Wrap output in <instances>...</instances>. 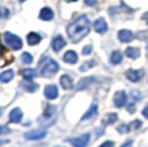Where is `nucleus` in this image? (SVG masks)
<instances>
[{"mask_svg":"<svg viewBox=\"0 0 148 147\" xmlns=\"http://www.w3.org/2000/svg\"><path fill=\"white\" fill-rule=\"evenodd\" d=\"M66 31L71 41H73V43H77L81 39H84L90 31V21L88 16H80L79 18H76L72 23L67 26Z\"/></svg>","mask_w":148,"mask_h":147,"instance_id":"f257e3e1","label":"nucleus"},{"mask_svg":"<svg viewBox=\"0 0 148 147\" xmlns=\"http://www.w3.org/2000/svg\"><path fill=\"white\" fill-rule=\"evenodd\" d=\"M39 66H40V75L42 78H52L53 75H56L59 70V66L56 61L50 58L44 57L39 62Z\"/></svg>","mask_w":148,"mask_h":147,"instance_id":"f03ea898","label":"nucleus"},{"mask_svg":"<svg viewBox=\"0 0 148 147\" xmlns=\"http://www.w3.org/2000/svg\"><path fill=\"white\" fill-rule=\"evenodd\" d=\"M4 40L7 45L13 50H18L22 48V40L17 35H14L12 32H5L4 34Z\"/></svg>","mask_w":148,"mask_h":147,"instance_id":"7ed1b4c3","label":"nucleus"},{"mask_svg":"<svg viewBox=\"0 0 148 147\" xmlns=\"http://www.w3.org/2000/svg\"><path fill=\"white\" fill-rule=\"evenodd\" d=\"M68 141H70L73 147H86L90 142V133H85V134L80 135V137L71 138Z\"/></svg>","mask_w":148,"mask_h":147,"instance_id":"20e7f679","label":"nucleus"},{"mask_svg":"<svg viewBox=\"0 0 148 147\" xmlns=\"http://www.w3.org/2000/svg\"><path fill=\"white\" fill-rule=\"evenodd\" d=\"M47 129H34L27 133H25V138L30 141H40L47 135Z\"/></svg>","mask_w":148,"mask_h":147,"instance_id":"39448f33","label":"nucleus"},{"mask_svg":"<svg viewBox=\"0 0 148 147\" xmlns=\"http://www.w3.org/2000/svg\"><path fill=\"white\" fill-rule=\"evenodd\" d=\"M126 101H127V97L124 90H119V92H116L115 95H113V103H115V106L119 107V109L124 107L125 104H126Z\"/></svg>","mask_w":148,"mask_h":147,"instance_id":"423d86ee","label":"nucleus"},{"mask_svg":"<svg viewBox=\"0 0 148 147\" xmlns=\"http://www.w3.org/2000/svg\"><path fill=\"white\" fill-rule=\"evenodd\" d=\"M144 75L143 70H127L126 71V78L133 83H138Z\"/></svg>","mask_w":148,"mask_h":147,"instance_id":"0eeeda50","label":"nucleus"},{"mask_svg":"<svg viewBox=\"0 0 148 147\" xmlns=\"http://www.w3.org/2000/svg\"><path fill=\"white\" fill-rule=\"evenodd\" d=\"M93 26H94V30H95L98 34H106V32H107V30H108V26H107L106 19L102 18V17H101V18L97 19Z\"/></svg>","mask_w":148,"mask_h":147,"instance_id":"6e6552de","label":"nucleus"},{"mask_svg":"<svg viewBox=\"0 0 148 147\" xmlns=\"http://www.w3.org/2000/svg\"><path fill=\"white\" fill-rule=\"evenodd\" d=\"M117 36H119V40H120L121 43H129V41H132L133 39H134V34H133L130 30H120L117 34Z\"/></svg>","mask_w":148,"mask_h":147,"instance_id":"1a4fd4ad","label":"nucleus"},{"mask_svg":"<svg viewBox=\"0 0 148 147\" xmlns=\"http://www.w3.org/2000/svg\"><path fill=\"white\" fill-rule=\"evenodd\" d=\"M64 45H66V40H64L61 35L56 36L52 41V47H53L54 52H59V50H62L64 48Z\"/></svg>","mask_w":148,"mask_h":147,"instance_id":"9d476101","label":"nucleus"},{"mask_svg":"<svg viewBox=\"0 0 148 147\" xmlns=\"http://www.w3.org/2000/svg\"><path fill=\"white\" fill-rule=\"evenodd\" d=\"M44 94L48 100H56L58 95V88L56 85H47L44 89Z\"/></svg>","mask_w":148,"mask_h":147,"instance_id":"9b49d317","label":"nucleus"},{"mask_svg":"<svg viewBox=\"0 0 148 147\" xmlns=\"http://www.w3.org/2000/svg\"><path fill=\"white\" fill-rule=\"evenodd\" d=\"M53 17H54L53 10L48 7L42 8V9L40 10V14H39V18L42 19V21H52Z\"/></svg>","mask_w":148,"mask_h":147,"instance_id":"f8f14e48","label":"nucleus"},{"mask_svg":"<svg viewBox=\"0 0 148 147\" xmlns=\"http://www.w3.org/2000/svg\"><path fill=\"white\" fill-rule=\"evenodd\" d=\"M77 54H76V52H73V50H68V52L64 53L63 56V61L66 62V63H70V65H75L76 62H77Z\"/></svg>","mask_w":148,"mask_h":147,"instance_id":"ddd939ff","label":"nucleus"},{"mask_svg":"<svg viewBox=\"0 0 148 147\" xmlns=\"http://www.w3.org/2000/svg\"><path fill=\"white\" fill-rule=\"evenodd\" d=\"M9 119H10V121L12 123H19L21 121V119H22V111H21V109H18V107H16V109H13L12 111H10V114H9Z\"/></svg>","mask_w":148,"mask_h":147,"instance_id":"4468645a","label":"nucleus"},{"mask_svg":"<svg viewBox=\"0 0 148 147\" xmlns=\"http://www.w3.org/2000/svg\"><path fill=\"white\" fill-rule=\"evenodd\" d=\"M94 81V78H82L80 81L77 83V85H76V90H84L86 89L90 85V84Z\"/></svg>","mask_w":148,"mask_h":147,"instance_id":"2eb2a0df","label":"nucleus"},{"mask_svg":"<svg viewBox=\"0 0 148 147\" xmlns=\"http://www.w3.org/2000/svg\"><path fill=\"white\" fill-rule=\"evenodd\" d=\"M41 41V36L36 32H30L27 35V43L28 45H36Z\"/></svg>","mask_w":148,"mask_h":147,"instance_id":"dca6fc26","label":"nucleus"},{"mask_svg":"<svg viewBox=\"0 0 148 147\" xmlns=\"http://www.w3.org/2000/svg\"><path fill=\"white\" fill-rule=\"evenodd\" d=\"M61 85L64 89H71L73 87V81L68 75H63L61 76Z\"/></svg>","mask_w":148,"mask_h":147,"instance_id":"f3484780","label":"nucleus"},{"mask_svg":"<svg viewBox=\"0 0 148 147\" xmlns=\"http://www.w3.org/2000/svg\"><path fill=\"white\" fill-rule=\"evenodd\" d=\"M97 111H98V106H97L95 103L92 104V106H90V109L84 114V116H82L81 120H89V119H92L97 114Z\"/></svg>","mask_w":148,"mask_h":147,"instance_id":"a211bd4d","label":"nucleus"},{"mask_svg":"<svg viewBox=\"0 0 148 147\" xmlns=\"http://www.w3.org/2000/svg\"><path fill=\"white\" fill-rule=\"evenodd\" d=\"M13 76H14L13 70H7V71L0 74V81L1 83H8V81H10L13 79Z\"/></svg>","mask_w":148,"mask_h":147,"instance_id":"6ab92c4d","label":"nucleus"},{"mask_svg":"<svg viewBox=\"0 0 148 147\" xmlns=\"http://www.w3.org/2000/svg\"><path fill=\"white\" fill-rule=\"evenodd\" d=\"M125 54H126V57L129 58H138L139 54H140V52H139L138 48H134V47H129L126 50H125Z\"/></svg>","mask_w":148,"mask_h":147,"instance_id":"aec40b11","label":"nucleus"},{"mask_svg":"<svg viewBox=\"0 0 148 147\" xmlns=\"http://www.w3.org/2000/svg\"><path fill=\"white\" fill-rule=\"evenodd\" d=\"M111 63L112 65H119L120 62L122 61V54L121 52H119V50H115V52L111 54V58H110Z\"/></svg>","mask_w":148,"mask_h":147,"instance_id":"412c9836","label":"nucleus"},{"mask_svg":"<svg viewBox=\"0 0 148 147\" xmlns=\"http://www.w3.org/2000/svg\"><path fill=\"white\" fill-rule=\"evenodd\" d=\"M21 74L26 80H31V79H34L36 76V71L32 70V69H25V70H22Z\"/></svg>","mask_w":148,"mask_h":147,"instance_id":"4be33fe9","label":"nucleus"},{"mask_svg":"<svg viewBox=\"0 0 148 147\" xmlns=\"http://www.w3.org/2000/svg\"><path fill=\"white\" fill-rule=\"evenodd\" d=\"M22 85L25 87V89L27 90V92H35L36 89H38V84H35V83H27V81H23L22 83Z\"/></svg>","mask_w":148,"mask_h":147,"instance_id":"5701e85b","label":"nucleus"},{"mask_svg":"<svg viewBox=\"0 0 148 147\" xmlns=\"http://www.w3.org/2000/svg\"><path fill=\"white\" fill-rule=\"evenodd\" d=\"M116 120H117V115H116V114H108L107 116L104 117L103 123L104 124H113Z\"/></svg>","mask_w":148,"mask_h":147,"instance_id":"b1692460","label":"nucleus"},{"mask_svg":"<svg viewBox=\"0 0 148 147\" xmlns=\"http://www.w3.org/2000/svg\"><path fill=\"white\" fill-rule=\"evenodd\" d=\"M22 62H23L25 65H30V63H32V56L30 54V53H27V52H25L23 54H22Z\"/></svg>","mask_w":148,"mask_h":147,"instance_id":"393cba45","label":"nucleus"},{"mask_svg":"<svg viewBox=\"0 0 148 147\" xmlns=\"http://www.w3.org/2000/svg\"><path fill=\"white\" fill-rule=\"evenodd\" d=\"M94 66V61H86L85 63H82L80 66V71H88L89 69H92V67Z\"/></svg>","mask_w":148,"mask_h":147,"instance_id":"a878e982","label":"nucleus"},{"mask_svg":"<svg viewBox=\"0 0 148 147\" xmlns=\"http://www.w3.org/2000/svg\"><path fill=\"white\" fill-rule=\"evenodd\" d=\"M9 14L10 13H9V10H8V8H4L0 5V17H1V18H8Z\"/></svg>","mask_w":148,"mask_h":147,"instance_id":"bb28decb","label":"nucleus"},{"mask_svg":"<svg viewBox=\"0 0 148 147\" xmlns=\"http://www.w3.org/2000/svg\"><path fill=\"white\" fill-rule=\"evenodd\" d=\"M130 95H132V98H133V102H138V101L140 100V94H139L138 90H132Z\"/></svg>","mask_w":148,"mask_h":147,"instance_id":"cd10ccee","label":"nucleus"},{"mask_svg":"<svg viewBox=\"0 0 148 147\" xmlns=\"http://www.w3.org/2000/svg\"><path fill=\"white\" fill-rule=\"evenodd\" d=\"M117 132L119 133H129V125L126 124H121L117 126Z\"/></svg>","mask_w":148,"mask_h":147,"instance_id":"c85d7f7f","label":"nucleus"},{"mask_svg":"<svg viewBox=\"0 0 148 147\" xmlns=\"http://www.w3.org/2000/svg\"><path fill=\"white\" fill-rule=\"evenodd\" d=\"M89 53H92V47L86 45V47H84V49H82V54H89Z\"/></svg>","mask_w":148,"mask_h":147,"instance_id":"c756f323","label":"nucleus"},{"mask_svg":"<svg viewBox=\"0 0 148 147\" xmlns=\"http://www.w3.org/2000/svg\"><path fill=\"white\" fill-rule=\"evenodd\" d=\"M99 147H113V142H111V141H106V142H103Z\"/></svg>","mask_w":148,"mask_h":147,"instance_id":"7c9ffc66","label":"nucleus"},{"mask_svg":"<svg viewBox=\"0 0 148 147\" xmlns=\"http://www.w3.org/2000/svg\"><path fill=\"white\" fill-rule=\"evenodd\" d=\"M9 128H7V126H1L0 125V134H5V133H9Z\"/></svg>","mask_w":148,"mask_h":147,"instance_id":"2f4dec72","label":"nucleus"},{"mask_svg":"<svg viewBox=\"0 0 148 147\" xmlns=\"http://www.w3.org/2000/svg\"><path fill=\"white\" fill-rule=\"evenodd\" d=\"M140 125H142V121H139V120H135L134 123L132 124V126H133V128H134V129H135V128H139V126H140Z\"/></svg>","mask_w":148,"mask_h":147,"instance_id":"473e14b6","label":"nucleus"},{"mask_svg":"<svg viewBox=\"0 0 148 147\" xmlns=\"http://www.w3.org/2000/svg\"><path fill=\"white\" fill-rule=\"evenodd\" d=\"M95 3H97V0H85V5H89V7L94 5Z\"/></svg>","mask_w":148,"mask_h":147,"instance_id":"72a5a7b5","label":"nucleus"},{"mask_svg":"<svg viewBox=\"0 0 148 147\" xmlns=\"http://www.w3.org/2000/svg\"><path fill=\"white\" fill-rule=\"evenodd\" d=\"M121 147H133V141H126Z\"/></svg>","mask_w":148,"mask_h":147,"instance_id":"f704fd0d","label":"nucleus"},{"mask_svg":"<svg viewBox=\"0 0 148 147\" xmlns=\"http://www.w3.org/2000/svg\"><path fill=\"white\" fill-rule=\"evenodd\" d=\"M142 114H143V116H144V117H147V119H148V106L144 107L143 111H142Z\"/></svg>","mask_w":148,"mask_h":147,"instance_id":"c9c22d12","label":"nucleus"},{"mask_svg":"<svg viewBox=\"0 0 148 147\" xmlns=\"http://www.w3.org/2000/svg\"><path fill=\"white\" fill-rule=\"evenodd\" d=\"M143 19L147 22V25H148V12H147V13H144V14H143Z\"/></svg>","mask_w":148,"mask_h":147,"instance_id":"e433bc0d","label":"nucleus"},{"mask_svg":"<svg viewBox=\"0 0 148 147\" xmlns=\"http://www.w3.org/2000/svg\"><path fill=\"white\" fill-rule=\"evenodd\" d=\"M5 143H8V139H1V141H0V146L5 145Z\"/></svg>","mask_w":148,"mask_h":147,"instance_id":"4c0bfd02","label":"nucleus"},{"mask_svg":"<svg viewBox=\"0 0 148 147\" xmlns=\"http://www.w3.org/2000/svg\"><path fill=\"white\" fill-rule=\"evenodd\" d=\"M1 53H3V47L0 45V54H1Z\"/></svg>","mask_w":148,"mask_h":147,"instance_id":"58836bf2","label":"nucleus"},{"mask_svg":"<svg viewBox=\"0 0 148 147\" xmlns=\"http://www.w3.org/2000/svg\"><path fill=\"white\" fill-rule=\"evenodd\" d=\"M67 1H70V3H73V1H77V0H67Z\"/></svg>","mask_w":148,"mask_h":147,"instance_id":"ea45409f","label":"nucleus"},{"mask_svg":"<svg viewBox=\"0 0 148 147\" xmlns=\"http://www.w3.org/2000/svg\"><path fill=\"white\" fill-rule=\"evenodd\" d=\"M19 1H26V0H19Z\"/></svg>","mask_w":148,"mask_h":147,"instance_id":"a19ab883","label":"nucleus"},{"mask_svg":"<svg viewBox=\"0 0 148 147\" xmlns=\"http://www.w3.org/2000/svg\"><path fill=\"white\" fill-rule=\"evenodd\" d=\"M0 115H1V111H0Z\"/></svg>","mask_w":148,"mask_h":147,"instance_id":"79ce46f5","label":"nucleus"}]
</instances>
